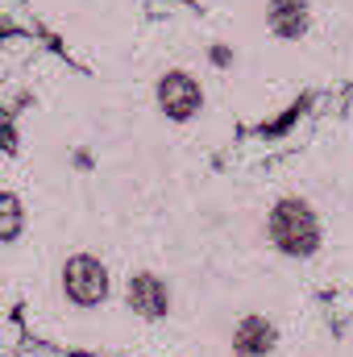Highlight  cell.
Segmentation results:
<instances>
[{
	"label": "cell",
	"mask_w": 353,
	"mask_h": 357,
	"mask_svg": "<svg viewBox=\"0 0 353 357\" xmlns=\"http://www.w3.org/2000/svg\"><path fill=\"white\" fill-rule=\"evenodd\" d=\"M200 84L187 75V71H171L163 84H158V104H163V112L167 116H175V121H187V116H195L200 112Z\"/></svg>",
	"instance_id": "3"
},
{
	"label": "cell",
	"mask_w": 353,
	"mask_h": 357,
	"mask_svg": "<svg viewBox=\"0 0 353 357\" xmlns=\"http://www.w3.org/2000/svg\"><path fill=\"white\" fill-rule=\"evenodd\" d=\"M0 212H4L0 237H4V241H13V237H17V229H21V204H17L13 195H4V199H0Z\"/></svg>",
	"instance_id": "7"
},
{
	"label": "cell",
	"mask_w": 353,
	"mask_h": 357,
	"mask_svg": "<svg viewBox=\"0 0 353 357\" xmlns=\"http://www.w3.org/2000/svg\"><path fill=\"white\" fill-rule=\"evenodd\" d=\"M270 25H274V33H283V38H299V33L308 29V8H303V0H274V4H270Z\"/></svg>",
	"instance_id": "6"
},
{
	"label": "cell",
	"mask_w": 353,
	"mask_h": 357,
	"mask_svg": "<svg viewBox=\"0 0 353 357\" xmlns=\"http://www.w3.org/2000/svg\"><path fill=\"white\" fill-rule=\"evenodd\" d=\"M266 229H270V241H274L287 258H308V254H316V245H320L316 212H312L303 199H278Z\"/></svg>",
	"instance_id": "1"
},
{
	"label": "cell",
	"mask_w": 353,
	"mask_h": 357,
	"mask_svg": "<svg viewBox=\"0 0 353 357\" xmlns=\"http://www.w3.org/2000/svg\"><path fill=\"white\" fill-rule=\"evenodd\" d=\"M63 291H67L71 303L96 307V303L108 295V274H104V266H100V258H91V254L67 258V266H63Z\"/></svg>",
	"instance_id": "2"
},
{
	"label": "cell",
	"mask_w": 353,
	"mask_h": 357,
	"mask_svg": "<svg viewBox=\"0 0 353 357\" xmlns=\"http://www.w3.org/2000/svg\"><path fill=\"white\" fill-rule=\"evenodd\" d=\"M129 307H133L137 316H146V320L167 316V307H171L167 282H163L158 274H133V278H129Z\"/></svg>",
	"instance_id": "4"
},
{
	"label": "cell",
	"mask_w": 353,
	"mask_h": 357,
	"mask_svg": "<svg viewBox=\"0 0 353 357\" xmlns=\"http://www.w3.org/2000/svg\"><path fill=\"white\" fill-rule=\"evenodd\" d=\"M274 341H278V328H274L266 316H246V320L237 324V333H233L237 357H266L274 349Z\"/></svg>",
	"instance_id": "5"
}]
</instances>
